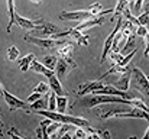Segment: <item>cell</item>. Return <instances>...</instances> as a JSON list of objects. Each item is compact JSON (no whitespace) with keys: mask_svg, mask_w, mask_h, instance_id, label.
<instances>
[{"mask_svg":"<svg viewBox=\"0 0 149 139\" xmlns=\"http://www.w3.org/2000/svg\"><path fill=\"white\" fill-rule=\"evenodd\" d=\"M143 3L145 0H135L133 1V7H132V15H139L142 12V7H143Z\"/></svg>","mask_w":149,"mask_h":139,"instance_id":"27","label":"cell"},{"mask_svg":"<svg viewBox=\"0 0 149 139\" xmlns=\"http://www.w3.org/2000/svg\"><path fill=\"white\" fill-rule=\"evenodd\" d=\"M36 136H38V138H41V139H42V129H41L39 126L36 128Z\"/></svg>","mask_w":149,"mask_h":139,"instance_id":"35","label":"cell"},{"mask_svg":"<svg viewBox=\"0 0 149 139\" xmlns=\"http://www.w3.org/2000/svg\"><path fill=\"white\" fill-rule=\"evenodd\" d=\"M87 135H88V133H87L83 128H80V126H78V129H77V131H75V133H74V138H87Z\"/></svg>","mask_w":149,"mask_h":139,"instance_id":"33","label":"cell"},{"mask_svg":"<svg viewBox=\"0 0 149 139\" xmlns=\"http://www.w3.org/2000/svg\"><path fill=\"white\" fill-rule=\"evenodd\" d=\"M56 32H59L58 26L42 20L41 23H38V25H36L32 31H29L28 34L32 35V36H38V38H44V36H48V38H49L52 34H56Z\"/></svg>","mask_w":149,"mask_h":139,"instance_id":"7","label":"cell"},{"mask_svg":"<svg viewBox=\"0 0 149 139\" xmlns=\"http://www.w3.org/2000/svg\"><path fill=\"white\" fill-rule=\"evenodd\" d=\"M32 3H35V4H41L42 3V0H31Z\"/></svg>","mask_w":149,"mask_h":139,"instance_id":"36","label":"cell"},{"mask_svg":"<svg viewBox=\"0 0 149 139\" xmlns=\"http://www.w3.org/2000/svg\"><path fill=\"white\" fill-rule=\"evenodd\" d=\"M44 94H41V93H35V92H32V94L28 97V103H32V101H35V100H38L39 97H42Z\"/></svg>","mask_w":149,"mask_h":139,"instance_id":"34","label":"cell"},{"mask_svg":"<svg viewBox=\"0 0 149 139\" xmlns=\"http://www.w3.org/2000/svg\"><path fill=\"white\" fill-rule=\"evenodd\" d=\"M35 59H36L35 54H28V55H25L23 58H20V59H19V67H20V71H22V73H26V71L29 70L31 64H32Z\"/></svg>","mask_w":149,"mask_h":139,"instance_id":"19","label":"cell"},{"mask_svg":"<svg viewBox=\"0 0 149 139\" xmlns=\"http://www.w3.org/2000/svg\"><path fill=\"white\" fill-rule=\"evenodd\" d=\"M23 39H25L26 42H29V44H33V45L39 46V48H42V49H48V51H52V49L58 48V46L64 42V41H61V39H52V38H38V36H32V35H29V34H26Z\"/></svg>","mask_w":149,"mask_h":139,"instance_id":"5","label":"cell"},{"mask_svg":"<svg viewBox=\"0 0 149 139\" xmlns=\"http://www.w3.org/2000/svg\"><path fill=\"white\" fill-rule=\"evenodd\" d=\"M56 61H58V57H55V55H47L44 58V65L48 67L49 70H54L55 65H56Z\"/></svg>","mask_w":149,"mask_h":139,"instance_id":"23","label":"cell"},{"mask_svg":"<svg viewBox=\"0 0 149 139\" xmlns=\"http://www.w3.org/2000/svg\"><path fill=\"white\" fill-rule=\"evenodd\" d=\"M3 128H4V123H3V120L0 119V129H3Z\"/></svg>","mask_w":149,"mask_h":139,"instance_id":"37","label":"cell"},{"mask_svg":"<svg viewBox=\"0 0 149 139\" xmlns=\"http://www.w3.org/2000/svg\"><path fill=\"white\" fill-rule=\"evenodd\" d=\"M104 103H119V104H130V98H125L120 96H113V94H94L91 97H87L83 100V104L87 109L96 107Z\"/></svg>","mask_w":149,"mask_h":139,"instance_id":"2","label":"cell"},{"mask_svg":"<svg viewBox=\"0 0 149 139\" xmlns=\"http://www.w3.org/2000/svg\"><path fill=\"white\" fill-rule=\"evenodd\" d=\"M122 22H123V16H119V19H117V22H116V25H114V28H113V31L110 32V35L107 36V39L104 41V46H103V54H101V58H100V65L106 61V58H107V54L110 52V48H111V41H113V38H114V35H116V32L120 29V26H122Z\"/></svg>","mask_w":149,"mask_h":139,"instance_id":"11","label":"cell"},{"mask_svg":"<svg viewBox=\"0 0 149 139\" xmlns=\"http://www.w3.org/2000/svg\"><path fill=\"white\" fill-rule=\"evenodd\" d=\"M41 22H42V19H26V17H22L20 15H17V13H15V19H13V25H17L28 32L32 31Z\"/></svg>","mask_w":149,"mask_h":139,"instance_id":"13","label":"cell"},{"mask_svg":"<svg viewBox=\"0 0 149 139\" xmlns=\"http://www.w3.org/2000/svg\"><path fill=\"white\" fill-rule=\"evenodd\" d=\"M29 106L32 110H44V109H48V100L44 97H39L38 100L29 103Z\"/></svg>","mask_w":149,"mask_h":139,"instance_id":"20","label":"cell"},{"mask_svg":"<svg viewBox=\"0 0 149 139\" xmlns=\"http://www.w3.org/2000/svg\"><path fill=\"white\" fill-rule=\"evenodd\" d=\"M106 22H107L106 15L100 12L97 16H93V17H90V19H86V20L80 22V23L75 26V29H78V31H88V29H91V28H94V26L104 25Z\"/></svg>","mask_w":149,"mask_h":139,"instance_id":"9","label":"cell"},{"mask_svg":"<svg viewBox=\"0 0 149 139\" xmlns=\"http://www.w3.org/2000/svg\"><path fill=\"white\" fill-rule=\"evenodd\" d=\"M68 35H70V36H72V38L75 39L77 45H86L87 46L88 44H90L88 35H87V34H84V31H78V29L72 28V29H68Z\"/></svg>","mask_w":149,"mask_h":139,"instance_id":"16","label":"cell"},{"mask_svg":"<svg viewBox=\"0 0 149 139\" xmlns=\"http://www.w3.org/2000/svg\"><path fill=\"white\" fill-rule=\"evenodd\" d=\"M130 104H132L133 107H138V109H142V110H146V112H148V106H146L145 101L141 100V98H130Z\"/></svg>","mask_w":149,"mask_h":139,"instance_id":"26","label":"cell"},{"mask_svg":"<svg viewBox=\"0 0 149 139\" xmlns=\"http://www.w3.org/2000/svg\"><path fill=\"white\" fill-rule=\"evenodd\" d=\"M3 98H4V101H6V104L9 106V109L10 110H17V109H20V110H25V112H32V109H31V106L26 103V101H23V100H20V98H17V97H15L12 93H9L6 89H3Z\"/></svg>","mask_w":149,"mask_h":139,"instance_id":"6","label":"cell"},{"mask_svg":"<svg viewBox=\"0 0 149 139\" xmlns=\"http://www.w3.org/2000/svg\"><path fill=\"white\" fill-rule=\"evenodd\" d=\"M74 46H75V44L64 41L61 45L58 46V57L64 58L72 68H77V62L74 59Z\"/></svg>","mask_w":149,"mask_h":139,"instance_id":"8","label":"cell"},{"mask_svg":"<svg viewBox=\"0 0 149 139\" xmlns=\"http://www.w3.org/2000/svg\"><path fill=\"white\" fill-rule=\"evenodd\" d=\"M6 135H7V136H10V138H16V139H23L25 138L23 135H20V133L16 131V128H10V129L6 132Z\"/></svg>","mask_w":149,"mask_h":139,"instance_id":"31","label":"cell"},{"mask_svg":"<svg viewBox=\"0 0 149 139\" xmlns=\"http://www.w3.org/2000/svg\"><path fill=\"white\" fill-rule=\"evenodd\" d=\"M104 83H103V80H96V81H90V83H87V84H84V86H81L80 87V90H78V96L80 97H83V96H87V94H94V93L99 90L100 87L103 86Z\"/></svg>","mask_w":149,"mask_h":139,"instance_id":"15","label":"cell"},{"mask_svg":"<svg viewBox=\"0 0 149 139\" xmlns=\"http://www.w3.org/2000/svg\"><path fill=\"white\" fill-rule=\"evenodd\" d=\"M136 19H138L139 25H145V26H146V25H148V19H149V12L148 10H145V12H143L141 16H138Z\"/></svg>","mask_w":149,"mask_h":139,"instance_id":"30","label":"cell"},{"mask_svg":"<svg viewBox=\"0 0 149 139\" xmlns=\"http://www.w3.org/2000/svg\"><path fill=\"white\" fill-rule=\"evenodd\" d=\"M93 17L90 10H75V12H62L59 13V19L62 20H75V22H83L86 19Z\"/></svg>","mask_w":149,"mask_h":139,"instance_id":"10","label":"cell"},{"mask_svg":"<svg viewBox=\"0 0 149 139\" xmlns=\"http://www.w3.org/2000/svg\"><path fill=\"white\" fill-rule=\"evenodd\" d=\"M126 6H127V0H117V4H116V7L113 9L114 15H120L122 10H123ZM127 7H129V6H127Z\"/></svg>","mask_w":149,"mask_h":139,"instance_id":"29","label":"cell"},{"mask_svg":"<svg viewBox=\"0 0 149 139\" xmlns=\"http://www.w3.org/2000/svg\"><path fill=\"white\" fill-rule=\"evenodd\" d=\"M48 110H51V112L56 110V94L54 92L51 93L49 98H48Z\"/></svg>","mask_w":149,"mask_h":139,"instance_id":"28","label":"cell"},{"mask_svg":"<svg viewBox=\"0 0 149 139\" xmlns=\"http://www.w3.org/2000/svg\"><path fill=\"white\" fill-rule=\"evenodd\" d=\"M29 70H32V71H35V73H38V74H42V75H45L47 78L54 74V70H49L48 67H45L44 64H41V62H38L36 59L31 64V67H29Z\"/></svg>","mask_w":149,"mask_h":139,"instance_id":"18","label":"cell"},{"mask_svg":"<svg viewBox=\"0 0 149 139\" xmlns=\"http://www.w3.org/2000/svg\"><path fill=\"white\" fill-rule=\"evenodd\" d=\"M71 70H72V67H71L64 58H58L56 65H55V68H54V73H55V75H56L59 80H64V78L70 74Z\"/></svg>","mask_w":149,"mask_h":139,"instance_id":"14","label":"cell"},{"mask_svg":"<svg viewBox=\"0 0 149 139\" xmlns=\"http://www.w3.org/2000/svg\"><path fill=\"white\" fill-rule=\"evenodd\" d=\"M6 55H7V59H10V61H16V59L19 58V55H20V51H19L15 45H12V46L7 48Z\"/></svg>","mask_w":149,"mask_h":139,"instance_id":"22","label":"cell"},{"mask_svg":"<svg viewBox=\"0 0 149 139\" xmlns=\"http://www.w3.org/2000/svg\"><path fill=\"white\" fill-rule=\"evenodd\" d=\"M130 84H133V87L136 90H139L142 94H145V96L149 94L148 77L138 67H130Z\"/></svg>","mask_w":149,"mask_h":139,"instance_id":"4","label":"cell"},{"mask_svg":"<svg viewBox=\"0 0 149 139\" xmlns=\"http://www.w3.org/2000/svg\"><path fill=\"white\" fill-rule=\"evenodd\" d=\"M119 117V119H148V112L133 107L132 110H109L101 113V119Z\"/></svg>","mask_w":149,"mask_h":139,"instance_id":"3","label":"cell"},{"mask_svg":"<svg viewBox=\"0 0 149 139\" xmlns=\"http://www.w3.org/2000/svg\"><path fill=\"white\" fill-rule=\"evenodd\" d=\"M135 35H139V36L145 38V41H148V28L145 25H138L135 29Z\"/></svg>","mask_w":149,"mask_h":139,"instance_id":"24","label":"cell"},{"mask_svg":"<svg viewBox=\"0 0 149 139\" xmlns=\"http://www.w3.org/2000/svg\"><path fill=\"white\" fill-rule=\"evenodd\" d=\"M1 92H3V86L0 84V94H1Z\"/></svg>","mask_w":149,"mask_h":139,"instance_id":"38","label":"cell"},{"mask_svg":"<svg viewBox=\"0 0 149 139\" xmlns=\"http://www.w3.org/2000/svg\"><path fill=\"white\" fill-rule=\"evenodd\" d=\"M35 113L41 115V116H45L51 120H56L59 123H67V125H75V126H80V128H90V122L87 119H83V117H75V116H68L65 113H59V112H51L48 109H44V110H33Z\"/></svg>","mask_w":149,"mask_h":139,"instance_id":"1","label":"cell"},{"mask_svg":"<svg viewBox=\"0 0 149 139\" xmlns=\"http://www.w3.org/2000/svg\"><path fill=\"white\" fill-rule=\"evenodd\" d=\"M48 90H49V86H48V83H44V81H41L38 86H35V87H33V90H32V92L41 93V94H47V93H48Z\"/></svg>","mask_w":149,"mask_h":139,"instance_id":"25","label":"cell"},{"mask_svg":"<svg viewBox=\"0 0 149 139\" xmlns=\"http://www.w3.org/2000/svg\"><path fill=\"white\" fill-rule=\"evenodd\" d=\"M87 10H90L93 16H97L100 12H101V3H94V4H91Z\"/></svg>","mask_w":149,"mask_h":139,"instance_id":"32","label":"cell"},{"mask_svg":"<svg viewBox=\"0 0 149 139\" xmlns=\"http://www.w3.org/2000/svg\"><path fill=\"white\" fill-rule=\"evenodd\" d=\"M67 104H68V97H67L65 94H64V96H56V110H55V112L65 113Z\"/></svg>","mask_w":149,"mask_h":139,"instance_id":"21","label":"cell"},{"mask_svg":"<svg viewBox=\"0 0 149 139\" xmlns=\"http://www.w3.org/2000/svg\"><path fill=\"white\" fill-rule=\"evenodd\" d=\"M107 84L116 87L117 90H122V92H129V87H130V68L125 73L120 74L119 78L113 80V81H109Z\"/></svg>","mask_w":149,"mask_h":139,"instance_id":"12","label":"cell"},{"mask_svg":"<svg viewBox=\"0 0 149 139\" xmlns=\"http://www.w3.org/2000/svg\"><path fill=\"white\" fill-rule=\"evenodd\" d=\"M48 81H49V83H48L49 89L55 93L56 96H64V94H65V90H64V89H62V86H61V80L55 75V73H54L52 75L48 77Z\"/></svg>","mask_w":149,"mask_h":139,"instance_id":"17","label":"cell"}]
</instances>
